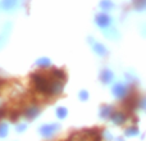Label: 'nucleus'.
Returning a JSON list of instances; mask_svg holds the SVG:
<instances>
[{"instance_id":"nucleus-1","label":"nucleus","mask_w":146,"mask_h":141,"mask_svg":"<svg viewBox=\"0 0 146 141\" xmlns=\"http://www.w3.org/2000/svg\"><path fill=\"white\" fill-rule=\"evenodd\" d=\"M31 82L37 94L46 98L51 96H58L63 92L66 82L51 77L49 72H42V70H36L30 74Z\"/></svg>"},{"instance_id":"nucleus-2","label":"nucleus","mask_w":146,"mask_h":141,"mask_svg":"<svg viewBox=\"0 0 146 141\" xmlns=\"http://www.w3.org/2000/svg\"><path fill=\"white\" fill-rule=\"evenodd\" d=\"M59 131H60V124L55 123V122H53V123H45L42 126H40V128H38V134L44 139H51Z\"/></svg>"},{"instance_id":"nucleus-3","label":"nucleus","mask_w":146,"mask_h":141,"mask_svg":"<svg viewBox=\"0 0 146 141\" xmlns=\"http://www.w3.org/2000/svg\"><path fill=\"white\" fill-rule=\"evenodd\" d=\"M95 23L99 28L105 31V30H108V28L111 27L113 19H111V17L106 12H100L95 15Z\"/></svg>"},{"instance_id":"nucleus-4","label":"nucleus","mask_w":146,"mask_h":141,"mask_svg":"<svg viewBox=\"0 0 146 141\" xmlns=\"http://www.w3.org/2000/svg\"><path fill=\"white\" fill-rule=\"evenodd\" d=\"M12 30H13V23L7 21V22L4 23V26H3L1 31H0V50L8 44L10 33H12Z\"/></svg>"},{"instance_id":"nucleus-5","label":"nucleus","mask_w":146,"mask_h":141,"mask_svg":"<svg viewBox=\"0 0 146 141\" xmlns=\"http://www.w3.org/2000/svg\"><path fill=\"white\" fill-rule=\"evenodd\" d=\"M41 114V108L36 104H32V105H27L23 110L22 116L25 117L27 121H35L38 116Z\"/></svg>"},{"instance_id":"nucleus-6","label":"nucleus","mask_w":146,"mask_h":141,"mask_svg":"<svg viewBox=\"0 0 146 141\" xmlns=\"http://www.w3.org/2000/svg\"><path fill=\"white\" fill-rule=\"evenodd\" d=\"M23 0H0V8L7 13H13L21 7Z\"/></svg>"},{"instance_id":"nucleus-7","label":"nucleus","mask_w":146,"mask_h":141,"mask_svg":"<svg viewBox=\"0 0 146 141\" xmlns=\"http://www.w3.org/2000/svg\"><path fill=\"white\" fill-rule=\"evenodd\" d=\"M87 41H88V44H90V46L92 48L94 53H95L96 55H99V57H106L108 55V49L105 48V45H103L101 43L96 41L94 37H88Z\"/></svg>"},{"instance_id":"nucleus-8","label":"nucleus","mask_w":146,"mask_h":141,"mask_svg":"<svg viewBox=\"0 0 146 141\" xmlns=\"http://www.w3.org/2000/svg\"><path fill=\"white\" fill-rule=\"evenodd\" d=\"M139 104H140V101L135 94H128V95L123 99V106L128 112H133L135 109L139 106Z\"/></svg>"},{"instance_id":"nucleus-9","label":"nucleus","mask_w":146,"mask_h":141,"mask_svg":"<svg viewBox=\"0 0 146 141\" xmlns=\"http://www.w3.org/2000/svg\"><path fill=\"white\" fill-rule=\"evenodd\" d=\"M128 85H126V83L118 82L113 86V95L118 99H124L128 95Z\"/></svg>"},{"instance_id":"nucleus-10","label":"nucleus","mask_w":146,"mask_h":141,"mask_svg":"<svg viewBox=\"0 0 146 141\" xmlns=\"http://www.w3.org/2000/svg\"><path fill=\"white\" fill-rule=\"evenodd\" d=\"M110 119L113 123L118 124V126H122V124H124L127 122V119H128V116H127L126 112H113L110 116Z\"/></svg>"},{"instance_id":"nucleus-11","label":"nucleus","mask_w":146,"mask_h":141,"mask_svg":"<svg viewBox=\"0 0 146 141\" xmlns=\"http://www.w3.org/2000/svg\"><path fill=\"white\" fill-rule=\"evenodd\" d=\"M49 73H50L51 77L56 78V80H60V81H64V82H67V73L64 69L62 68H56V67H54V68H51L49 70Z\"/></svg>"},{"instance_id":"nucleus-12","label":"nucleus","mask_w":146,"mask_h":141,"mask_svg":"<svg viewBox=\"0 0 146 141\" xmlns=\"http://www.w3.org/2000/svg\"><path fill=\"white\" fill-rule=\"evenodd\" d=\"M99 78H100V81L104 83V85H108V83H110L111 81H113L114 74H113V72H111L110 69L104 68L100 72V76H99Z\"/></svg>"},{"instance_id":"nucleus-13","label":"nucleus","mask_w":146,"mask_h":141,"mask_svg":"<svg viewBox=\"0 0 146 141\" xmlns=\"http://www.w3.org/2000/svg\"><path fill=\"white\" fill-rule=\"evenodd\" d=\"M35 64L38 67V68H50L53 66V61L48 57H41V58L36 59Z\"/></svg>"},{"instance_id":"nucleus-14","label":"nucleus","mask_w":146,"mask_h":141,"mask_svg":"<svg viewBox=\"0 0 146 141\" xmlns=\"http://www.w3.org/2000/svg\"><path fill=\"white\" fill-rule=\"evenodd\" d=\"M113 106H110V105H103L100 108V118H103V119H108V118H110V116H111V113H113Z\"/></svg>"},{"instance_id":"nucleus-15","label":"nucleus","mask_w":146,"mask_h":141,"mask_svg":"<svg viewBox=\"0 0 146 141\" xmlns=\"http://www.w3.org/2000/svg\"><path fill=\"white\" fill-rule=\"evenodd\" d=\"M99 7H100V9L103 10V12H109L110 9L114 8V4H113L111 0H101L100 4H99Z\"/></svg>"},{"instance_id":"nucleus-16","label":"nucleus","mask_w":146,"mask_h":141,"mask_svg":"<svg viewBox=\"0 0 146 141\" xmlns=\"http://www.w3.org/2000/svg\"><path fill=\"white\" fill-rule=\"evenodd\" d=\"M55 114L58 119H66L67 116H68V109L66 106H58L55 109Z\"/></svg>"},{"instance_id":"nucleus-17","label":"nucleus","mask_w":146,"mask_h":141,"mask_svg":"<svg viewBox=\"0 0 146 141\" xmlns=\"http://www.w3.org/2000/svg\"><path fill=\"white\" fill-rule=\"evenodd\" d=\"M9 134V124L5 122H0V139H5Z\"/></svg>"},{"instance_id":"nucleus-18","label":"nucleus","mask_w":146,"mask_h":141,"mask_svg":"<svg viewBox=\"0 0 146 141\" xmlns=\"http://www.w3.org/2000/svg\"><path fill=\"white\" fill-rule=\"evenodd\" d=\"M21 116H22V113H21L18 109H13V110H9V113H8V117H9V119L12 122H17L18 119L21 118Z\"/></svg>"},{"instance_id":"nucleus-19","label":"nucleus","mask_w":146,"mask_h":141,"mask_svg":"<svg viewBox=\"0 0 146 141\" xmlns=\"http://www.w3.org/2000/svg\"><path fill=\"white\" fill-rule=\"evenodd\" d=\"M139 134V130H137L136 126H131L126 130V135L127 136H133V135H137Z\"/></svg>"},{"instance_id":"nucleus-20","label":"nucleus","mask_w":146,"mask_h":141,"mask_svg":"<svg viewBox=\"0 0 146 141\" xmlns=\"http://www.w3.org/2000/svg\"><path fill=\"white\" fill-rule=\"evenodd\" d=\"M133 5H135V8H137V9H144L146 7V0H135Z\"/></svg>"},{"instance_id":"nucleus-21","label":"nucleus","mask_w":146,"mask_h":141,"mask_svg":"<svg viewBox=\"0 0 146 141\" xmlns=\"http://www.w3.org/2000/svg\"><path fill=\"white\" fill-rule=\"evenodd\" d=\"M78 99H80L81 101L88 100V92H87L86 90H81L80 92H78Z\"/></svg>"},{"instance_id":"nucleus-22","label":"nucleus","mask_w":146,"mask_h":141,"mask_svg":"<svg viewBox=\"0 0 146 141\" xmlns=\"http://www.w3.org/2000/svg\"><path fill=\"white\" fill-rule=\"evenodd\" d=\"M26 130H27V124H26V123H18L17 126H15V131L19 132V134L25 132Z\"/></svg>"},{"instance_id":"nucleus-23","label":"nucleus","mask_w":146,"mask_h":141,"mask_svg":"<svg viewBox=\"0 0 146 141\" xmlns=\"http://www.w3.org/2000/svg\"><path fill=\"white\" fill-rule=\"evenodd\" d=\"M8 113H9V112L7 110V108H5V106H0V119H3L4 117H7Z\"/></svg>"},{"instance_id":"nucleus-24","label":"nucleus","mask_w":146,"mask_h":141,"mask_svg":"<svg viewBox=\"0 0 146 141\" xmlns=\"http://www.w3.org/2000/svg\"><path fill=\"white\" fill-rule=\"evenodd\" d=\"M141 104H142V106H144V108H146V100H145V101H142Z\"/></svg>"},{"instance_id":"nucleus-25","label":"nucleus","mask_w":146,"mask_h":141,"mask_svg":"<svg viewBox=\"0 0 146 141\" xmlns=\"http://www.w3.org/2000/svg\"><path fill=\"white\" fill-rule=\"evenodd\" d=\"M115 141H123V139H121V137H118V139H117Z\"/></svg>"},{"instance_id":"nucleus-26","label":"nucleus","mask_w":146,"mask_h":141,"mask_svg":"<svg viewBox=\"0 0 146 141\" xmlns=\"http://www.w3.org/2000/svg\"><path fill=\"white\" fill-rule=\"evenodd\" d=\"M64 141H72V140H71V137H68V139H67V140H64Z\"/></svg>"}]
</instances>
